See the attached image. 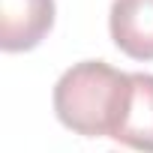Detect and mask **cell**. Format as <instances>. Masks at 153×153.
Segmentation results:
<instances>
[{
  "instance_id": "3957f363",
  "label": "cell",
  "mask_w": 153,
  "mask_h": 153,
  "mask_svg": "<svg viewBox=\"0 0 153 153\" xmlns=\"http://www.w3.org/2000/svg\"><path fill=\"white\" fill-rule=\"evenodd\" d=\"M108 30L126 57L153 60V0H114Z\"/></svg>"
},
{
  "instance_id": "7a4b0ae2",
  "label": "cell",
  "mask_w": 153,
  "mask_h": 153,
  "mask_svg": "<svg viewBox=\"0 0 153 153\" xmlns=\"http://www.w3.org/2000/svg\"><path fill=\"white\" fill-rule=\"evenodd\" d=\"M54 27V0H0V48H36Z\"/></svg>"
},
{
  "instance_id": "277c9868",
  "label": "cell",
  "mask_w": 153,
  "mask_h": 153,
  "mask_svg": "<svg viewBox=\"0 0 153 153\" xmlns=\"http://www.w3.org/2000/svg\"><path fill=\"white\" fill-rule=\"evenodd\" d=\"M114 141H120L132 150H141V153H153V75L132 72L129 108H126V117H123Z\"/></svg>"
},
{
  "instance_id": "6da1fadb",
  "label": "cell",
  "mask_w": 153,
  "mask_h": 153,
  "mask_svg": "<svg viewBox=\"0 0 153 153\" xmlns=\"http://www.w3.org/2000/svg\"><path fill=\"white\" fill-rule=\"evenodd\" d=\"M132 96V72H120L105 60H81L54 84V114L75 135L114 138Z\"/></svg>"
}]
</instances>
